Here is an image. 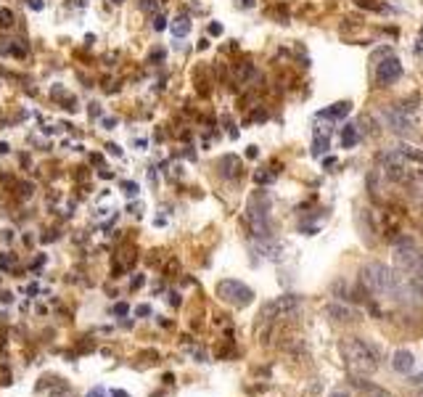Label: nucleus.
<instances>
[{"label": "nucleus", "mask_w": 423, "mask_h": 397, "mask_svg": "<svg viewBox=\"0 0 423 397\" xmlns=\"http://www.w3.org/2000/svg\"><path fill=\"white\" fill-rule=\"evenodd\" d=\"M381 170H384V175L389 177L391 183H408L412 175V167L400 146H397V149H389L386 154L381 156Z\"/></svg>", "instance_id": "nucleus-3"}, {"label": "nucleus", "mask_w": 423, "mask_h": 397, "mask_svg": "<svg viewBox=\"0 0 423 397\" xmlns=\"http://www.w3.org/2000/svg\"><path fill=\"white\" fill-rule=\"evenodd\" d=\"M328 315H331L334 320L347 323V320H355V310L347 308V305H339V302H334V305H328Z\"/></svg>", "instance_id": "nucleus-10"}, {"label": "nucleus", "mask_w": 423, "mask_h": 397, "mask_svg": "<svg viewBox=\"0 0 423 397\" xmlns=\"http://www.w3.org/2000/svg\"><path fill=\"white\" fill-rule=\"evenodd\" d=\"M331 397H347V395H344V392H336V395H331Z\"/></svg>", "instance_id": "nucleus-30"}, {"label": "nucleus", "mask_w": 423, "mask_h": 397, "mask_svg": "<svg viewBox=\"0 0 423 397\" xmlns=\"http://www.w3.org/2000/svg\"><path fill=\"white\" fill-rule=\"evenodd\" d=\"M412 382H415V384H423V374H418V376H412Z\"/></svg>", "instance_id": "nucleus-28"}, {"label": "nucleus", "mask_w": 423, "mask_h": 397, "mask_svg": "<svg viewBox=\"0 0 423 397\" xmlns=\"http://www.w3.org/2000/svg\"><path fill=\"white\" fill-rule=\"evenodd\" d=\"M53 397H75V395H72L69 389H61V392H58V395H53Z\"/></svg>", "instance_id": "nucleus-26"}, {"label": "nucleus", "mask_w": 423, "mask_h": 397, "mask_svg": "<svg viewBox=\"0 0 423 397\" xmlns=\"http://www.w3.org/2000/svg\"><path fill=\"white\" fill-rule=\"evenodd\" d=\"M209 32H212V34H220V32H222V27H220V24H212V27H209Z\"/></svg>", "instance_id": "nucleus-24"}, {"label": "nucleus", "mask_w": 423, "mask_h": 397, "mask_svg": "<svg viewBox=\"0 0 423 397\" xmlns=\"http://www.w3.org/2000/svg\"><path fill=\"white\" fill-rule=\"evenodd\" d=\"M251 75H254V66H251V64L239 66V80H249Z\"/></svg>", "instance_id": "nucleus-21"}, {"label": "nucleus", "mask_w": 423, "mask_h": 397, "mask_svg": "<svg viewBox=\"0 0 423 397\" xmlns=\"http://www.w3.org/2000/svg\"><path fill=\"white\" fill-rule=\"evenodd\" d=\"M349 114V103L347 101H341V103H334L331 109L320 111V117H331V120H339V117H347Z\"/></svg>", "instance_id": "nucleus-12"}, {"label": "nucleus", "mask_w": 423, "mask_h": 397, "mask_svg": "<svg viewBox=\"0 0 423 397\" xmlns=\"http://www.w3.org/2000/svg\"><path fill=\"white\" fill-rule=\"evenodd\" d=\"M360 284L373 297H394V270L384 263H368L360 270Z\"/></svg>", "instance_id": "nucleus-2"}, {"label": "nucleus", "mask_w": 423, "mask_h": 397, "mask_svg": "<svg viewBox=\"0 0 423 397\" xmlns=\"http://www.w3.org/2000/svg\"><path fill=\"white\" fill-rule=\"evenodd\" d=\"M111 3H125V0H111Z\"/></svg>", "instance_id": "nucleus-31"}, {"label": "nucleus", "mask_w": 423, "mask_h": 397, "mask_svg": "<svg viewBox=\"0 0 423 397\" xmlns=\"http://www.w3.org/2000/svg\"><path fill=\"white\" fill-rule=\"evenodd\" d=\"M408 186H410V194L418 201H423V175L421 172H412L410 175V180H408Z\"/></svg>", "instance_id": "nucleus-13"}, {"label": "nucleus", "mask_w": 423, "mask_h": 397, "mask_svg": "<svg viewBox=\"0 0 423 397\" xmlns=\"http://www.w3.org/2000/svg\"><path fill=\"white\" fill-rule=\"evenodd\" d=\"M172 32L175 37H185V34L191 32V19H188V16H177L172 24Z\"/></svg>", "instance_id": "nucleus-14"}, {"label": "nucleus", "mask_w": 423, "mask_h": 397, "mask_svg": "<svg viewBox=\"0 0 423 397\" xmlns=\"http://www.w3.org/2000/svg\"><path fill=\"white\" fill-rule=\"evenodd\" d=\"M358 141H360L358 127H355V125H344V127H341V146H344V149H352Z\"/></svg>", "instance_id": "nucleus-11"}, {"label": "nucleus", "mask_w": 423, "mask_h": 397, "mask_svg": "<svg viewBox=\"0 0 423 397\" xmlns=\"http://www.w3.org/2000/svg\"><path fill=\"white\" fill-rule=\"evenodd\" d=\"M384 122H386L394 132H410L412 130V120L408 117V114H402V109H386L384 111Z\"/></svg>", "instance_id": "nucleus-8"}, {"label": "nucleus", "mask_w": 423, "mask_h": 397, "mask_svg": "<svg viewBox=\"0 0 423 397\" xmlns=\"http://www.w3.org/2000/svg\"><path fill=\"white\" fill-rule=\"evenodd\" d=\"M254 3H257V0H241V6H244V8H251Z\"/></svg>", "instance_id": "nucleus-25"}, {"label": "nucleus", "mask_w": 423, "mask_h": 397, "mask_svg": "<svg viewBox=\"0 0 423 397\" xmlns=\"http://www.w3.org/2000/svg\"><path fill=\"white\" fill-rule=\"evenodd\" d=\"M111 397H127V395H125V392H120V389H114V392H111Z\"/></svg>", "instance_id": "nucleus-29"}, {"label": "nucleus", "mask_w": 423, "mask_h": 397, "mask_svg": "<svg viewBox=\"0 0 423 397\" xmlns=\"http://www.w3.org/2000/svg\"><path fill=\"white\" fill-rule=\"evenodd\" d=\"M3 51H6V53H8V56H16V58H24V56H27V48H24V45H19V43L6 45Z\"/></svg>", "instance_id": "nucleus-18"}, {"label": "nucleus", "mask_w": 423, "mask_h": 397, "mask_svg": "<svg viewBox=\"0 0 423 397\" xmlns=\"http://www.w3.org/2000/svg\"><path fill=\"white\" fill-rule=\"evenodd\" d=\"M341 350H344L347 363L352 365L358 374L370 376V374H376V371H379V365H381L379 350H376L370 342H365V339H360V336H349V339H344Z\"/></svg>", "instance_id": "nucleus-1"}, {"label": "nucleus", "mask_w": 423, "mask_h": 397, "mask_svg": "<svg viewBox=\"0 0 423 397\" xmlns=\"http://www.w3.org/2000/svg\"><path fill=\"white\" fill-rule=\"evenodd\" d=\"M376 77H379L381 85H391L402 77V61L397 56H386L379 61V69H376Z\"/></svg>", "instance_id": "nucleus-7"}, {"label": "nucleus", "mask_w": 423, "mask_h": 397, "mask_svg": "<svg viewBox=\"0 0 423 397\" xmlns=\"http://www.w3.org/2000/svg\"><path fill=\"white\" fill-rule=\"evenodd\" d=\"M360 8H368V11H386V6L379 0H355Z\"/></svg>", "instance_id": "nucleus-16"}, {"label": "nucleus", "mask_w": 423, "mask_h": 397, "mask_svg": "<svg viewBox=\"0 0 423 397\" xmlns=\"http://www.w3.org/2000/svg\"><path fill=\"white\" fill-rule=\"evenodd\" d=\"M87 397H103V389H93V392H90Z\"/></svg>", "instance_id": "nucleus-27"}, {"label": "nucleus", "mask_w": 423, "mask_h": 397, "mask_svg": "<svg viewBox=\"0 0 423 397\" xmlns=\"http://www.w3.org/2000/svg\"><path fill=\"white\" fill-rule=\"evenodd\" d=\"M418 397H423V389H421V395H418Z\"/></svg>", "instance_id": "nucleus-32"}, {"label": "nucleus", "mask_w": 423, "mask_h": 397, "mask_svg": "<svg viewBox=\"0 0 423 397\" xmlns=\"http://www.w3.org/2000/svg\"><path fill=\"white\" fill-rule=\"evenodd\" d=\"M30 6H32L34 11H40V8H43V0H30Z\"/></svg>", "instance_id": "nucleus-23"}, {"label": "nucleus", "mask_w": 423, "mask_h": 397, "mask_svg": "<svg viewBox=\"0 0 423 397\" xmlns=\"http://www.w3.org/2000/svg\"><path fill=\"white\" fill-rule=\"evenodd\" d=\"M138 6H141V11L146 13H156V8H159V0H138Z\"/></svg>", "instance_id": "nucleus-19"}, {"label": "nucleus", "mask_w": 423, "mask_h": 397, "mask_svg": "<svg viewBox=\"0 0 423 397\" xmlns=\"http://www.w3.org/2000/svg\"><path fill=\"white\" fill-rule=\"evenodd\" d=\"M326 149H328V135H315V146H312V154L315 156H320V154H326Z\"/></svg>", "instance_id": "nucleus-17"}, {"label": "nucleus", "mask_w": 423, "mask_h": 397, "mask_svg": "<svg viewBox=\"0 0 423 397\" xmlns=\"http://www.w3.org/2000/svg\"><path fill=\"white\" fill-rule=\"evenodd\" d=\"M246 222L251 228V236L257 239H270V218H267V201L262 198H251L249 210H246Z\"/></svg>", "instance_id": "nucleus-4"}, {"label": "nucleus", "mask_w": 423, "mask_h": 397, "mask_svg": "<svg viewBox=\"0 0 423 397\" xmlns=\"http://www.w3.org/2000/svg\"><path fill=\"white\" fill-rule=\"evenodd\" d=\"M217 294L225 299L228 305H233V308H246L251 299H254V291H251L246 284L236 281V278L220 281V284H217Z\"/></svg>", "instance_id": "nucleus-5"}, {"label": "nucleus", "mask_w": 423, "mask_h": 397, "mask_svg": "<svg viewBox=\"0 0 423 397\" xmlns=\"http://www.w3.org/2000/svg\"><path fill=\"white\" fill-rule=\"evenodd\" d=\"M391 368L402 376L412 374V368H415V355H412L410 350H397V353L391 355Z\"/></svg>", "instance_id": "nucleus-9"}, {"label": "nucleus", "mask_w": 423, "mask_h": 397, "mask_svg": "<svg viewBox=\"0 0 423 397\" xmlns=\"http://www.w3.org/2000/svg\"><path fill=\"white\" fill-rule=\"evenodd\" d=\"M299 305H302V299L296 297V294H283V297H275L272 302H267L262 308V318L267 320L286 318V315H291L293 310H299Z\"/></svg>", "instance_id": "nucleus-6"}, {"label": "nucleus", "mask_w": 423, "mask_h": 397, "mask_svg": "<svg viewBox=\"0 0 423 397\" xmlns=\"http://www.w3.org/2000/svg\"><path fill=\"white\" fill-rule=\"evenodd\" d=\"M153 30H156V32H162V30H167V19H164V13H162V16H156V19H153Z\"/></svg>", "instance_id": "nucleus-22"}, {"label": "nucleus", "mask_w": 423, "mask_h": 397, "mask_svg": "<svg viewBox=\"0 0 423 397\" xmlns=\"http://www.w3.org/2000/svg\"><path fill=\"white\" fill-rule=\"evenodd\" d=\"M222 167H228V170H225V175L228 177L241 175V162L236 159V156H225V159H222Z\"/></svg>", "instance_id": "nucleus-15"}, {"label": "nucleus", "mask_w": 423, "mask_h": 397, "mask_svg": "<svg viewBox=\"0 0 423 397\" xmlns=\"http://www.w3.org/2000/svg\"><path fill=\"white\" fill-rule=\"evenodd\" d=\"M11 24H13V13L8 8H3L0 11V27H11Z\"/></svg>", "instance_id": "nucleus-20"}, {"label": "nucleus", "mask_w": 423, "mask_h": 397, "mask_svg": "<svg viewBox=\"0 0 423 397\" xmlns=\"http://www.w3.org/2000/svg\"><path fill=\"white\" fill-rule=\"evenodd\" d=\"M379 397H384V395H379Z\"/></svg>", "instance_id": "nucleus-33"}]
</instances>
